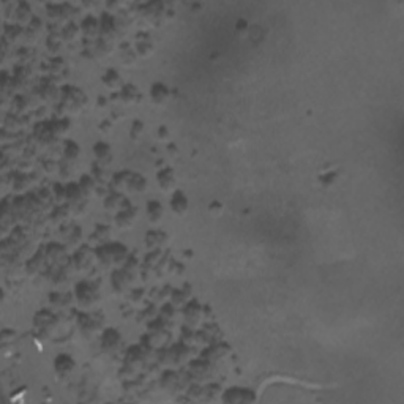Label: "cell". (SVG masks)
<instances>
[{"mask_svg": "<svg viewBox=\"0 0 404 404\" xmlns=\"http://www.w3.org/2000/svg\"><path fill=\"white\" fill-rule=\"evenodd\" d=\"M98 262L105 267L123 265L128 259V248L122 243H103L96 250Z\"/></svg>", "mask_w": 404, "mask_h": 404, "instance_id": "1", "label": "cell"}, {"mask_svg": "<svg viewBox=\"0 0 404 404\" xmlns=\"http://www.w3.org/2000/svg\"><path fill=\"white\" fill-rule=\"evenodd\" d=\"M74 297L82 308H92L101 298L98 283L93 281H79L74 286Z\"/></svg>", "mask_w": 404, "mask_h": 404, "instance_id": "2", "label": "cell"}, {"mask_svg": "<svg viewBox=\"0 0 404 404\" xmlns=\"http://www.w3.org/2000/svg\"><path fill=\"white\" fill-rule=\"evenodd\" d=\"M98 261L96 257V250L90 248V246H81L79 250H76L73 254V265L77 272H87L88 268H92L93 264Z\"/></svg>", "mask_w": 404, "mask_h": 404, "instance_id": "3", "label": "cell"}, {"mask_svg": "<svg viewBox=\"0 0 404 404\" xmlns=\"http://www.w3.org/2000/svg\"><path fill=\"white\" fill-rule=\"evenodd\" d=\"M136 213H138L136 207L125 197V200L122 202L120 212L116 215V224L120 229H131L134 221H136Z\"/></svg>", "mask_w": 404, "mask_h": 404, "instance_id": "4", "label": "cell"}, {"mask_svg": "<svg viewBox=\"0 0 404 404\" xmlns=\"http://www.w3.org/2000/svg\"><path fill=\"white\" fill-rule=\"evenodd\" d=\"M122 346V335L116 329H105L101 335V349L108 354H114Z\"/></svg>", "mask_w": 404, "mask_h": 404, "instance_id": "5", "label": "cell"}, {"mask_svg": "<svg viewBox=\"0 0 404 404\" xmlns=\"http://www.w3.org/2000/svg\"><path fill=\"white\" fill-rule=\"evenodd\" d=\"M54 369H55V374L60 379H68L74 373L76 362L68 354H60L55 357V360H54Z\"/></svg>", "mask_w": 404, "mask_h": 404, "instance_id": "6", "label": "cell"}, {"mask_svg": "<svg viewBox=\"0 0 404 404\" xmlns=\"http://www.w3.org/2000/svg\"><path fill=\"white\" fill-rule=\"evenodd\" d=\"M171 88L163 82H155L150 85V101L155 106H164L171 99Z\"/></svg>", "mask_w": 404, "mask_h": 404, "instance_id": "7", "label": "cell"}, {"mask_svg": "<svg viewBox=\"0 0 404 404\" xmlns=\"http://www.w3.org/2000/svg\"><path fill=\"white\" fill-rule=\"evenodd\" d=\"M133 281H134V275H131L125 268H119V270L112 273V287H114L117 294L128 290Z\"/></svg>", "mask_w": 404, "mask_h": 404, "instance_id": "8", "label": "cell"}, {"mask_svg": "<svg viewBox=\"0 0 404 404\" xmlns=\"http://www.w3.org/2000/svg\"><path fill=\"white\" fill-rule=\"evenodd\" d=\"M98 314H81L79 324L81 329L85 333V336H93L101 330V325H103V316L96 318Z\"/></svg>", "mask_w": 404, "mask_h": 404, "instance_id": "9", "label": "cell"}, {"mask_svg": "<svg viewBox=\"0 0 404 404\" xmlns=\"http://www.w3.org/2000/svg\"><path fill=\"white\" fill-rule=\"evenodd\" d=\"M156 180H158V185L161 188V191H164V193L175 191L177 177L174 174L172 167H163L161 171H158V174H156Z\"/></svg>", "mask_w": 404, "mask_h": 404, "instance_id": "10", "label": "cell"}, {"mask_svg": "<svg viewBox=\"0 0 404 404\" xmlns=\"http://www.w3.org/2000/svg\"><path fill=\"white\" fill-rule=\"evenodd\" d=\"M119 95H120V101L127 106L136 105L142 101V95L139 92V88L134 84H123V87L119 90Z\"/></svg>", "mask_w": 404, "mask_h": 404, "instance_id": "11", "label": "cell"}, {"mask_svg": "<svg viewBox=\"0 0 404 404\" xmlns=\"http://www.w3.org/2000/svg\"><path fill=\"white\" fill-rule=\"evenodd\" d=\"M171 210L177 217H185L189 210V200L180 189H175L172 197H171Z\"/></svg>", "mask_w": 404, "mask_h": 404, "instance_id": "12", "label": "cell"}, {"mask_svg": "<svg viewBox=\"0 0 404 404\" xmlns=\"http://www.w3.org/2000/svg\"><path fill=\"white\" fill-rule=\"evenodd\" d=\"M223 401H229V402H240V401H254V395L251 393V390H246V388H239V387H234V388H229L224 391V396H223Z\"/></svg>", "mask_w": 404, "mask_h": 404, "instance_id": "13", "label": "cell"}, {"mask_svg": "<svg viewBox=\"0 0 404 404\" xmlns=\"http://www.w3.org/2000/svg\"><path fill=\"white\" fill-rule=\"evenodd\" d=\"M93 155H95V158H96V163H99L101 166H105L108 167L112 161V149H111V145L103 142V141H99L93 145Z\"/></svg>", "mask_w": 404, "mask_h": 404, "instance_id": "14", "label": "cell"}, {"mask_svg": "<svg viewBox=\"0 0 404 404\" xmlns=\"http://www.w3.org/2000/svg\"><path fill=\"white\" fill-rule=\"evenodd\" d=\"M131 175H133L131 171H120L114 174L109 180V189L111 191H117V193H122L123 189H128V182Z\"/></svg>", "mask_w": 404, "mask_h": 404, "instance_id": "15", "label": "cell"}, {"mask_svg": "<svg viewBox=\"0 0 404 404\" xmlns=\"http://www.w3.org/2000/svg\"><path fill=\"white\" fill-rule=\"evenodd\" d=\"M101 82H103L109 90H114L117 92L119 88L123 87V82H122V76L117 70L114 68H109L103 76H101Z\"/></svg>", "mask_w": 404, "mask_h": 404, "instance_id": "16", "label": "cell"}, {"mask_svg": "<svg viewBox=\"0 0 404 404\" xmlns=\"http://www.w3.org/2000/svg\"><path fill=\"white\" fill-rule=\"evenodd\" d=\"M185 319L189 325H197L200 318H202V307L199 305V303L196 300H191V301H188V305L185 307Z\"/></svg>", "mask_w": 404, "mask_h": 404, "instance_id": "17", "label": "cell"}, {"mask_svg": "<svg viewBox=\"0 0 404 404\" xmlns=\"http://www.w3.org/2000/svg\"><path fill=\"white\" fill-rule=\"evenodd\" d=\"M136 40H138V44H136L138 55H139V57H142V59H149L150 55L153 54V44L149 40V35H147V33H138Z\"/></svg>", "mask_w": 404, "mask_h": 404, "instance_id": "18", "label": "cell"}, {"mask_svg": "<svg viewBox=\"0 0 404 404\" xmlns=\"http://www.w3.org/2000/svg\"><path fill=\"white\" fill-rule=\"evenodd\" d=\"M82 35L88 40H95L99 35V22L93 16H87L81 24Z\"/></svg>", "mask_w": 404, "mask_h": 404, "instance_id": "19", "label": "cell"}, {"mask_svg": "<svg viewBox=\"0 0 404 404\" xmlns=\"http://www.w3.org/2000/svg\"><path fill=\"white\" fill-rule=\"evenodd\" d=\"M147 215H149V220L152 224H158L161 220H163V215H164V209L161 206L160 200L156 199H150L147 202Z\"/></svg>", "mask_w": 404, "mask_h": 404, "instance_id": "20", "label": "cell"}, {"mask_svg": "<svg viewBox=\"0 0 404 404\" xmlns=\"http://www.w3.org/2000/svg\"><path fill=\"white\" fill-rule=\"evenodd\" d=\"M145 243L150 250H156L163 246L164 243H167V234L163 231H150L145 235Z\"/></svg>", "mask_w": 404, "mask_h": 404, "instance_id": "21", "label": "cell"}, {"mask_svg": "<svg viewBox=\"0 0 404 404\" xmlns=\"http://www.w3.org/2000/svg\"><path fill=\"white\" fill-rule=\"evenodd\" d=\"M84 197L85 196L82 193L79 183H70V185H66V202H68L70 206L81 204Z\"/></svg>", "mask_w": 404, "mask_h": 404, "instance_id": "22", "label": "cell"}, {"mask_svg": "<svg viewBox=\"0 0 404 404\" xmlns=\"http://www.w3.org/2000/svg\"><path fill=\"white\" fill-rule=\"evenodd\" d=\"M33 322H35L37 330L44 332L46 329H49L51 325L55 324V319H54V316H52V314H51L49 311L43 310V311H40V313L35 314V321H33Z\"/></svg>", "mask_w": 404, "mask_h": 404, "instance_id": "23", "label": "cell"}, {"mask_svg": "<svg viewBox=\"0 0 404 404\" xmlns=\"http://www.w3.org/2000/svg\"><path fill=\"white\" fill-rule=\"evenodd\" d=\"M147 189V180L142 174H133L128 182V191L133 194H141Z\"/></svg>", "mask_w": 404, "mask_h": 404, "instance_id": "24", "label": "cell"}, {"mask_svg": "<svg viewBox=\"0 0 404 404\" xmlns=\"http://www.w3.org/2000/svg\"><path fill=\"white\" fill-rule=\"evenodd\" d=\"M16 21L19 22L21 26H30L32 22V10L29 4L21 2L16 8Z\"/></svg>", "mask_w": 404, "mask_h": 404, "instance_id": "25", "label": "cell"}, {"mask_svg": "<svg viewBox=\"0 0 404 404\" xmlns=\"http://www.w3.org/2000/svg\"><path fill=\"white\" fill-rule=\"evenodd\" d=\"M65 246L59 245V243H51L48 245V248H46V257H48V261L51 262H60L63 257H65Z\"/></svg>", "mask_w": 404, "mask_h": 404, "instance_id": "26", "label": "cell"}, {"mask_svg": "<svg viewBox=\"0 0 404 404\" xmlns=\"http://www.w3.org/2000/svg\"><path fill=\"white\" fill-rule=\"evenodd\" d=\"M112 237V229L108 226V224H96L95 232L90 235V239L99 243H106L108 240H111Z\"/></svg>", "mask_w": 404, "mask_h": 404, "instance_id": "27", "label": "cell"}, {"mask_svg": "<svg viewBox=\"0 0 404 404\" xmlns=\"http://www.w3.org/2000/svg\"><path fill=\"white\" fill-rule=\"evenodd\" d=\"M120 57H122V62L125 66H133L138 60V52L133 51L128 43H123L122 48H120Z\"/></svg>", "mask_w": 404, "mask_h": 404, "instance_id": "28", "label": "cell"}, {"mask_svg": "<svg viewBox=\"0 0 404 404\" xmlns=\"http://www.w3.org/2000/svg\"><path fill=\"white\" fill-rule=\"evenodd\" d=\"M63 144H65L63 156H65L66 161H76L77 158H79V155H81V147H79V145H77L74 141H70V139H66Z\"/></svg>", "mask_w": 404, "mask_h": 404, "instance_id": "29", "label": "cell"}, {"mask_svg": "<svg viewBox=\"0 0 404 404\" xmlns=\"http://www.w3.org/2000/svg\"><path fill=\"white\" fill-rule=\"evenodd\" d=\"M96 185H98V183H96V180H95V178H93L92 175L84 174V175L81 177L79 186H81V189H82V193H84V196H85V197L92 196V194L96 191V188H98Z\"/></svg>", "mask_w": 404, "mask_h": 404, "instance_id": "30", "label": "cell"}, {"mask_svg": "<svg viewBox=\"0 0 404 404\" xmlns=\"http://www.w3.org/2000/svg\"><path fill=\"white\" fill-rule=\"evenodd\" d=\"M125 200V196L122 193L117 191H111L106 197H105V209L106 210H116L119 207H122V202Z\"/></svg>", "mask_w": 404, "mask_h": 404, "instance_id": "31", "label": "cell"}, {"mask_svg": "<svg viewBox=\"0 0 404 404\" xmlns=\"http://www.w3.org/2000/svg\"><path fill=\"white\" fill-rule=\"evenodd\" d=\"M81 27H77L74 22H70V24H66L62 30V40H66V41H73V40H77V37L81 35Z\"/></svg>", "mask_w": 404, "mask_h": 404, "instance_id": "32", "label": "cell"}, {"mask_svg": "<svg viewBox=\"0 0 404 404\" xmlns=\"http://www.w3.org/2000/svg\"><path fill=\"white\" fill-rule=\"evenodd\" d=\"M95 180H96V183H106V182H109L111 178H109V174H108V171H106V167L105 166H101L99 163H95L93 164V167H92V174H90Z\"/></svg>", "mask_w": 404, "mask_h": 404, "instance_id": "33", "label": "cell"}, {"mask_svg": "<svg viewBox=\"0 0 404 404\" xmlns=\"http://www.w3.org/2000/svg\"><path fill=\"white\" fill-rule=\"evenodd\" d=\"M49 301L57 307H66L71 301V294H62V292H54L49 295Z\"/></svg>", "mask_w": 404, "mask_h": 404, "instance_id": "34", "label": "cell"}, {"mask_svg": "<svg viewBox=\"0 0 404 404\" xmlns=\"http://www.w3.org/2000/svg\"><path fill=\"white\" fill-rule=\"evenodd\" d=\"M144 133V122L142 120H133L131 123V128H130V138L133 141H138Z\"/></svg>", "mask_w": 404, "mask_h": 404, "instance_id": "35", "label": "cell"}, {"mask_svg": "<svg viewBox=\"0 0 404 404\" xmlns=\"http://www.w3.org/2000/svg\"><path fill=\"white\" fill-rule=\"evenodd\" d=\"M68 215H70V207H59V209L54 210L52 220H54V223H62V220L65 221L66 218H68Z\"/></svg>", "mask_w": 404, "mask_h": 404, "instance_id": "36", "label": "cell"}, {"mask_svg": "<svg viewBox=\"0 0 404 404\" xmlns=\"http://www.w3.org/2000/svg\"><path fill=\"white\" fill-rule=\"evenodd\" d=\"M188 298H189V292H183L182 289H175L174 292H172V303H174L175 307H178V305H182V303L188 301Z\"/></svg>", "mask_w": 404, "mask_h": 404, "instance_id": "37", "label": "cell"}, {"mask_svg": "<svg viewBox=\"0 0 404 404\" xmlns=\"http://www.w3.org/2000/svg\"><path fill=\"white\" fill-rule=\"evenodd\" d=\"M62 43H63V40L60 37H57V35H49V38H48V48H49L51 52H59L62 49Z\"/></svg>", "mask_w": 404, "mask_h": 404, "instance_id": "38", "label": "cell"}, {"mask_svg": "<svg viewBox=\"0 0 404 404\" xmlns=\"http://www.w3.org/2000/svg\"><path fill=\"white\" fill-rule=\"evenodd\" d=\"M319 180H321V185L325 186V188H327V186H332L336 180H338V174H336V172L324 174V175H321Z\"/></svg>", "mask_w": 404, "mask_h": 404, "instance_id": "39", "label": "cell"}, {"mask_svg": "<svg viewBox=\"0 0 404 404\" xmlns=\"http://www.w3.org/2000/svg\"><path fill=\"white\" fill-rule=\"evenodd\" d=\"M223 210H224V207H223V204L220 200H213L212 204L209 206V213L212 217H220V215H223Z\"/></svg>", "mask_w": 404, "mask_h": 404, "instance_id": "40", "label": "cell"}, {"mask_svg": "<svg viewBox=\"0 0 404 404\" xmlns=\"http://www.w3.org/2000/svg\"><path fill=\"white\" fill-rule=\"evenodd\" d=\"M54 194H55V199H57L59 202L66 200V186H63L60 183H55L54 185Z\"/></svg>", "mask_w": 404, "mask_h": 404, "instance_id": "41", "label": "cell"}, {"mask_svg": "<svg viewBox=\"0 0 404 404\" xmlns=\"http://www.w3.org/2000/svg\"><path fill=\"white\" fill-rule=\"evenodd\" d=\"M112 130H114V123H112V120H103L98 125V131L101 133V134H111L112 133Z\"/></svg>", "mask_w": 404, "mask_h": 404, "instance_id": "42", "label": "cell"}, {"mask_svg": "<svg viewBox=\"0 0 404 404\" xmlns=\"http://www.w3.org/2000/svg\"><path fill=\"white\" fill-rule=\"evenodd\" d=\"M248 30H250L248 22L243 21V19H239V21H237V24H235V32L240 33L242 37H245L246 33H248Z\"/></svg>", "mask_w": 404, "mask_h": 404, "instance_id": "43", "label": "cell"}, {"mask_svg": "<svg viewBox=\"0 0 404 404\" xmlns=\"http://www.w3.org/2000/svg\"><path fill=\"white\" fill-rule=\"evenodd\" d=\"M158 139L160 141H163V142H167L171 139V131H169V128H167L166 125H160L158 127Z\"/></svg>", "mask_w": 404, "mask_h": 404, "instance_id": "44", "label": "cell"}, {"mask_svg": "<svg viewBox=\"0 0 404 404\" xmlns=\"http://www.w3.org/2000/svg\"><path fill=\"white\" fill-rule=\"evenodd\" d=\"M62 68H65V60L63 59H54L52 62H51V71L52 73H59Z\"/></svg>", "mask_w": 404, "mask_h": 404, "instance_id": "45", "label": "cell"}, {"mask_svg": "<svg viewBox=\"0 0 404 404\" xmlns=\"http://www.w3.org/2000/svg\"><path fill=\"white\" fill-rule=\"evenodd\" d=\"M60 167H62V166H60V164H57L55 161H48V163H46V166H44V169H46V172H48V174H49V172H51V174H55V172H59Z\"/></svg>", "mask_w": 404, "mask_h": 404, "instance_id": "46", "label": "cell"}, {"mask_svg": "<svg viewBox=\"0 0 404 404\" xmlns=\"http://www.w3.org/2000/svg\"><path fill=\"white\" fill-rule=\"evenodd\" d=\"M108 105H109V101H108V98H106V96L99 95V96L96 98V106H98V108H106Z\"/></svg>", "mask_w": 404, "mask_h": 404, "instance_id": "47", "label": "cell"}, {"mask_svg": "<svg viewBox=\"0 0 404 404\" xmlns=\"http://www.w3.org/2000/svg\"><path fill=\"white\" fill-rule=\"evenodd\" d=\"M167 152H169L172 156H175V155H178V147L175 144H169V145H167Z\"/></svg>", "mask_w": 404, "mask_h": 404, "instance_id": "48", "label": "cell"}]
</instances>
